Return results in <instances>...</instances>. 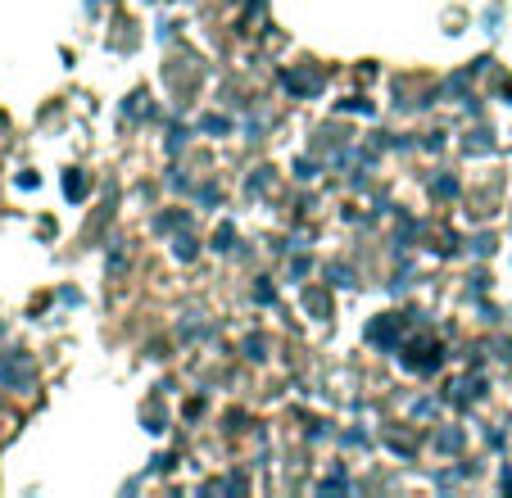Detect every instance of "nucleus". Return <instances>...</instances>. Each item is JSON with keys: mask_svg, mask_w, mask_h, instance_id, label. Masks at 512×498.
<instances>
[{"mask_svg": "<svg viewBox=\"0 0 512 498\" xmlns=\"http://www.w3.org/2000/svg\"><path fill=\"white\" fill-rule=\"evenodd\" d=\"M281 87H286L290 96H318V91H322V77L309 73V68H295V73L281 77Z\"/></svg>", "mask_w": 512, "mask_h": 498, "instance_id": "obj_1", "label": "nucleus"}, {"mask_svg": "<svg viewBox=\"0 0 512 498\" xmlns=\"http://www.w3.org/2000/svg\"><path fill=\"white\" fill-rule=\"evenodd\" d=\"M64 191H68V195H82V191H87V177H78V173H73V177H68V182H64Z\"/></svg>", "mask_w": 512, "mask_h": 498, "instance_id": "obj_2", "label": "nucleus"}]
</instances>
